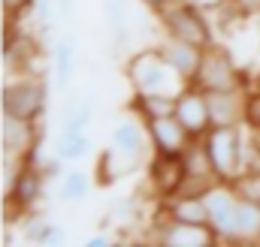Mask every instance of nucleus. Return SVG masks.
<instances>
[{"instance_id": "bb28decb", "label": "nucleus", "mask_w": 260, "mask_h": 247, "mask_svg": "<svg viewBox=\"0 0 260 247\" xmlns=\"http://www.w3.org/2000/svg\"><path fill=\"white\" fill-rule=\"evenodd\" d=\"M233 3H236L245 15H257L260 12V0H233Z\"/></svg>"}, {"instance_id": "423d86ee", "label": "nucleus", "mask_w": 260, "mask_h": 247, "mask_svg": "<svg viewBox=\"0 0 260 247\" xmlns=\"http://www.w3.org/2000/svg\"><path fill=\"white\" fill-rule=\"evenodd\" d=\"M206 208H209V229L218 235V241L236 244V211H239V193L227 181L212 184L206 193Z\"/></svg>"}, {"instance_id": "4be33fe9", "label": "nucleus", "mask_w": 260, "mask_h": 247, "mask_svg": "<svg viewBox=\"0 0 260 247\" xmlns=\"http://www.w3.org/2000/svg\"><path fill=\"white\" fill-rule=\"evenodd\" d=\"M245 124H248L254 133H260V88L248 91V112H245Z\"/></svg>"}, {"instance_id": "412c9836", "label": "nucleus", "mask_w": 260, "mask_h": 247, "mask_svg": "<svg viewBox=\"0 0 260 247\" xmlns=\"http://www.w3.org/2000/svg\"><path fill=\"white\" fill-rule=\"evenodd\" d=\"M46 229H49V223H46V220H40V217H27V220L21 223V232H24V238H27V241H34V244H43V238H46Z\"/></svg>"}, {"instance_id": "4468645a", "label": "nucleus", "mask_w": 260, "mask_h": 247, "mask_svg": "<svg viewBox=\"0 0 260 247\" xmlns=\"http://www.w3.org/2000/svg\"><path fill=\"white\" fill-rule=\"evenodd\" d=\"M154 49H157V55L170 63V66H173L185 81H191V75L197 72V63H200V58H203V49H200V46L185 43V39H176V36H167V33H164V39H160Z\"/></svg>"}, {"instance_id": "7ed1b4c3", "label": "nucleus", "mask_w": 260, "mask_h": 247, "mask_svg": "<svg viewBox=\"0 0 260 247\" xmlns=\"http://www.w3.org/2000/svg\"><path fill=\"white\" fill-rule=\"evenodd\" d=\"M157 24L167 36H176V39H185V43H194L200 49L212 46L215 36H212V21L203 9H197L191 0H173L167 3L157 15Z\"/></svg>"}, {"instance_id": "aec40b11", "label": "nucleus", "mask_w": 260, "mask_h": 247, "mask_svg": "<svg viewBox=\"0 0 260 247\" xmlns=\"http://www.w3.org/2000/svg\"><path fill=\"white\" fill-rule=\"evenodd\" d=\"M88 151H91V142L85 133L73 136V139H58V157L61 160H82Z\"/></svg>"}, {"instance_id": "c85d7f7f", "label": "nucleus", "mask_w": 260, "mask_h": 247, "mask_svg": "<svg viewBox=\"0 0 260 247\" xmlns=\"http://www.w3.org/2000/svg\"><path fill=\"white\" fill-rule=\"evenodd\" d=\"M167 3H173V0H142V6H148V9H151L154 15H157V12H160V9H164Z\"/></svg>"}, {"instance_id": "393cba45", "label": "nucleus", "mask_w": 260, "mask_h": 247, "mask_svg": "<svg viewBox=\"0 0 260 247\" xmlns=\"http://www.w3.org/2000/svg\"><path fill=\"white\" fill-rule=\"evenodd\" d=\"M191 3H194L197 9H203L206 15H215V12H218V9H224L230 0H191Z\"/></svg>"}, {"instance_id": "a878e982", "label": "nucleus", "mask_w": 260, "mask_h": 247, "mask_svg": "<svg viewBox=\"0 0 260 247\" xmlns=\"http://www.w3.org/2000/svg\"><path fill=\"white\" fill-rule=\"evenodd\" d=\"M30 3H34V0H3V9L15 15V12H21V9H30Z\"/></svg>"}, {"instance_id": "f3484780", "label": "nucleus", "mask_w": 260, "mask_h": 247, "mask_svg": "<svg viewBox=\"0 0 260 247\" xmlns=\"http://www.w3.org/2000/svg\"><path fill=\"white\" fill-rule=\"evenodd\" d=\"M260 238V205L239 199L236 211V244H257Z\"/></svg>"}, {"instance_id": "9b49d317", "label": "nucleus", "mask_w": 260, "mask_h": 247, "mask_svg": "<svg viewBox=\"0 0 260 247\" xmlns=\"http://www.w3.org/2000/svg\"><path fill=\"white\" fill-rule=\"evenodd\" d=\"M0 142H3V154L27 157L40 145L37 142V121L3 112V118H0Z\"/></svg>"}, {"instance_id": "f257e3e1", "label": "nucleus", "mask_w": 260, "mask_h": 247, "mask_svg": "<svg viewBox=\"0 0 260 247\" xmlns=\"http://www.w3.org/2000/svg\"><path fill=\"white\" fill-rule=\"evenodd\" d=\"M127 81L133 94H179L188 81L157 55V49H145L130 55L127 66Z\"/></svg>"}, {"instance_id": "b1692460", "label": "nucleus", "mask_w": 260, "mask_h": 247, "mask_svg": "<svg viewBox=\"0 0 260 247\" xmlns=\"http://www.w3.org/2000/svg\"><path fill=\"white\" fill-rule=\"evenodd\" d=\"M64 241H67L64 226H58V223H49V229H46V238H43V247H61Z\"/></svg>"}, {"instance_id": "1a4fd4ad", "label": "nucleus", "mask_w": 260, "mask_h": 247, "mask_svg": "<svg viewBox=\"0 0 260 247\" xmlns=\"http://www.w3.org/2000/svg\"><path fill=\"white\" fill-rule=\"evenodd\" d=\"M145 130H148V139H151L154 154H173V157H182V151L191 145V133L179 124L176 115L145 121Z\"/></svg>"}, {"instance_id": "20e7f679", "label": "nucleus", "mask_w": 260, "mask_h": 247, "mask_svg": "<svg viewBox=\"0 0 260 247\" xmlns=\"http://www.w3.org/2000/svg\"><path fill=\"white\" fill-rule=\"evenodd\" d=\"M242 127H209V133L203 136L218 181L233 184L242 175Z\"/></svg>"}, {"instance_id": "2eb2a0df", "label": "nucleus", "mask_w": 260, "mask_h": 247, "mask_svg": "<svg viewBox=\"0 0 260 247\" xmlns=\"http://www.w3.org/2000/svg\"><path fill=\"white\" fill-rule=\"evenodd\" d=\"M160 208L170 214V220L209 226V208H206L203 196H167V199H160Z\"/></svg>"}, {"instance_id": "9d476101", "label": "nucleus", "mask_w": 260, "mask_h": 247, "mask_svg": "<svg viewBox=\"0 0 260 247\" xmlns=\"http://www.w3.org/2000/svg\"><path fill=\"white\" fill-rule=\"evenodd\" d=\"M212 127H242L248 112V91H215L206 94Z\"/></svg>"}, {"instance_id": "6ab92c4d", "label": "nucleus", "mask_w": 260, "mask_h": 247, "mask_svg": "<svg viewBox=\"0 0 260 247\" xmlns=\"http://www.w3.org/2000/svg\"><path fill=\"white\" fill-rule=\"evenodd\" d=\"M88 190H91V178H88L85 172H79V169L64 172V178H61V199H64V202H79V199H85Z\"/></svg>"}, {"instance_id": "6e6552de", "label": "nucleus", "mask_w": 260, "mask_h": 247, "mask_svg": "<svg viewBox=\"0 0 260 247\" xmlns=\"http://www.w3.org/2000/svg\"><path fill=\"white\" fill-rule=\"evenodd\" d=\"M179 124L191 133V139H203L212 127V118H209V100L206 94L194 88V85H185L179 94H176V112H173Z\"/></svg>"}, {"instance_id": "0eeeda50", "label": "nucleus", "mask_w": 260, "mask_h": 247, "mask_svg": "<svg viewBox=\"0 0 260 247\" xmlns=\"http://www.w3.org/2000/svg\"><path fill=\"white\" fill-rule=\"evenodd\" d=\"M151 241L167 244V247H212L218 244V235L209 226L170 220V214L157 205V223L151 226Z\"/></svg>"}, {"instance_id": "c756f323", "label": "nucleus", "mask_w": 260, "mask_h": 247, "mask_svg": "<svg viewBox=\"0 0 260 247\" xmlns=\"http://www.w3.org/2000/svg\"><path fill=\"white\" fill-rule=\"evenodd\" d=\"M257 244H260V238H257Z\"/></svg>"}, {"instance_id": "dca6fc26", "label": "nucleus", "mask_w": 260, "mask_h": 247, "mask_svg": "<svg viewBox=\"0 0 260 247\" xmlns=\"http://www.w3.org/2000/svg\"><path fill=\"white\" fill-rule=\"evenodd\" d=\"M133 112L142 121L167 118L176 112V94H133Z\"/></svg>"}, {"instance_id": "a211bd4d", "label": "nucleus", "mask_w": 260, "mask_h": 247, "mask_svg": "<svg viewBox=\"0 0 260 247\" xmlns=\"http://www.w3.org/2000/svg\"><path fill=\"white\" fill-rule=\"evenodd\" d=\"M73 63H76V46H73L70 36H64V39H58V46H55V75H58V88H61V91L70 85Z\"/></svg>"}, {"instance_id": "cd10ccee", "label": "nucleus", "mask_w": 260, "mask_h": 247, "mask_svg": "<svg viewBox=\"0 0 260 247\" xmlns=\"http://www.w3.org/2000/svg\"><path fill=\"white\" fill-rule=\"evenodd\" d=\"M109 241H112V238H109L106 232H100V235H91V238L85 241V247H106Z\"/></svg>"}, {"instance_id": "5701e85b", "label": "nucleus", "mask_w": 260, "mask_h": 247, "mask_svg": "<svg viewBox=\"0 0 260 247\" xmlns=\"http://www.w3.org/2000/svg\"><path fill=\"white\" fill-rule=\"evenodd\" d=\"M112 217H118L121 223H130L136 217V199L133 196H121L115 205H112Z\"/></svg>"}, {"instance_id": "f03ea898", "label": "nucleus", "mask_w": 260, "mask_h": 247, "mask_svg": "<svg viewBox=\"0 0 260 247\" xmlns=\"http://www.w3.org/2000/svg\"><path fill=\"white\" fill-rule=\"evenodd\" d=\"M200 88L203 94H215V91H245V72L236 66L230 49L212 43L203 49V58L197 63V72L191 75V81Z\"/></svg>"}, {"instance_id": "ddd939ff", "label": "nucleus", "mask_w": 260, "mask_h": 247, "mask_svg": "<svg viewBox=\"0 0 260 247\" xmlns=\"http://www.w3.org/2000/svg\"><path fill=\"white\" fill-rule=\"evenodd\" d=\"M185 178V166H182V157H173V154H154L148 160V181L151 190L157 193V199H167L173 196L179 184Z\"/></svg>"}, {"instance_id": "f8f14e48", "label": "nucleus", "mask_w": 260, "mask_h": 247, "mask_svg": "<svg viewBox=\"0 0 260 247\" xmlns=\"http://www.w3.org/2000/svg\"><path fill=\"white\" fill-rule=\"evenodd\" d=\"M46 181H49L46 172H43L37 163H27V160H24V166H21V172H18L12 190L6 193V202H12V208H18V211H30V208L43 199Z\"/></svg>"}, {"instance_id": "39448f33", "label": "nucleus", "mask_w": 260, "mask_h": 247, "mask_svg": "<svg viewBox=\"0 0 260 247\" xmlns=\"http://www.w3.org/2000/svg\"><path fill=\"white\" fill-rule=\"evenodd\" d=\"M0 103H3V112H9V115L27 118V121H40L46 115V106H49L46 81L37 78V75H18V78L3 85Z\"/></svg>"}]
</instances>
